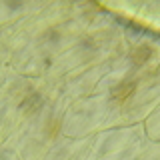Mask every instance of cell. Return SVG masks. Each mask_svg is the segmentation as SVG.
Here are the masks:
<instances>
[{
    "label": "cell",
    "mask_w": 160,
    "mask_h": 160,
    "mask_svg": "<svg viewBox=\"0 0 160 160\" xmlns=\"http://www.w3.org/2000/svg\"><path fill=\"white\" fill-rule=\"evenodd\" d=\"M132 88H134V84H130V86H128V82H122L118 88H114V92H112V94H114V96H116L118 100H124L130 92H132Z\"/></svg>",
    "instance_id": "obj_1"
}]
</instances>
